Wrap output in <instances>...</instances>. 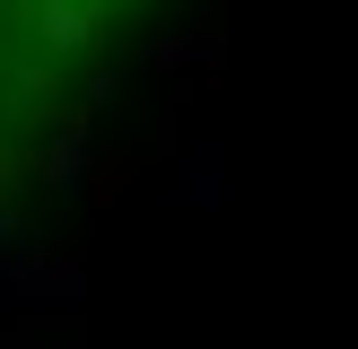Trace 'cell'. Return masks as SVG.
<instances>
[{
  "instance_id": "4",
  "label": "cell",
  "mask_w": 358,
  "mask_h": 349,
  "mask_svg": "<svg viewBox=\"0 0 358 349\" xmlns=\"http://www.w3.org/2000/svg\"><path fill=\"white\" fill-rule=\"evenodd\" d=\"M87 166H96V157H87V140H79V131H70V140H52L44 184H52V192H87Z\"/></svg>"
},
{
  "instance_id": "2",
  "label": "cell",
  "mask_w": 358,
  "mask_h": 349,
  "mask_svg": "<svg viewBox=\"0 0 358 349\" xmlns=\"http://www.w3.org/2000/svg\"><path fill=\"white\" fill-rule=\"evenodd\" d=\"M227 201H236V174H227V140L210 131V140L184 149V166H175L166 192H157V209H227Z\"/></svg>"
},
{
  "instance_id": "1",
  "label": "cell",
  "mask_w": 358,
  "mask_h": 349,
  "mask_svg": "<svg viewBox=\"0 0 358 349\" xmlns=\"http://www.w3.org/2000/svg\"><path fill=\"white\" fill-rule=\"evenodd\" d=\"M79 297H87L79 262H52V253H35V244L0 253V306H79Z\"/></svg>"
},
{
  "instance_id": "3",
  "label": "cell",
  "mask_w": 358,
  "mask_h": 349,
  "mask_svg": "<svg viewBox=\"0 0 358 349\" xmlns=\"http://www.w3.org/2000/svg\"><path fill=\"white\" fill-rule=\"evenodd\" d=\"M35 17H44V44H62V52L96 44V17H87V9H70V0H44Z\"/></svg>"
}]
</instances>
